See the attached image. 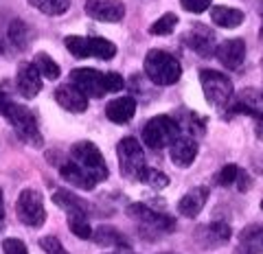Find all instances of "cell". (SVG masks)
<instances>
[{"mask_svg": "<svg viewBox=\"0 0 263 254\" xmlns=\"http://www.w3.org/2000/svg\"><path fill=\"white\" fill-rule=\"evenodd\" d=\"M3 250H5V254H29L27 243L20 241V239H13V237L3 241Z\"/></svg>", "mask_w": 263, "mask_h": 254, "instance_id": "cell-36", "label": "cell"}, {"mask_svg": "<svg viewBox=\"0 0 263 254\" xmlns=\"http://www.w3.org/2000/svg\"><path fill=\"white\" fill-rule=\"evenodd\" d=\"M15 86H18V92L24 99H33V96L40 94L42 90V75L35 64L24 62L18 66V75H15Z\"/></svg>", "mask_w": 263, "mask_h": 254, "instance_id": "cell-11", "label": "cell"}, {"mask_svg": "<svg viewBox=\"0 0 263 254\" xmlns=\"http://www.w3.org/2000/svg\"><path fill=\"white\" fill-rule=\"evenodd\" d=\"M68 228L79 239H92V228L88 224V212H70L68 215Z\"/></svg>", "mask_w": 263, "mask_h": 254, "instance_id": "cell-25", "label": "cell"}, {"mask_svg": "<svg viewBox=\"0 0 263 254\" xmlns=\"http://www.w3.org/2000/svg\"><path fill=\"white\" fill-rule=\"evenodd\" d=\"M103 81H105V92H119L125 86V81L119 72H105L103 75Z\"/></svg>", "mask_w": 263, "mask_h": 254, "instance_id": "cell-35", "label": "cell"}, {"mask_svg": "<svg viewBox=\"0 0 263 254\" xmlns=\"http://www.w3.org/2000/svg\"><path fill=\"white\" fill-rule=\"evenodd\" d=\"M206 200H209V188H204V186L191 188V191L180 198L178 212L184 217H197L202 212V208L206 206Z\"/></svg>", "mask_w": 263, "mask_h": 254, "instance_id": "cell-16", "label": "cell"}, {"mask_svg": "<svg viewBox=\"0 0 263 254\" xmlns=\"http://www.w3.org/2000/svg\"><path fill=\"white\" fill-rule=\"evenodd\" d=\"M117 155H119V167H121V173L125 175L127 180H134V182H143L145 178V171L149 169L145 162V153H143V147L136 138H123L117 147Z\"/></svg>", "mask_w": 263, "mask_h": 254, "instance_id": "cell-2", "label": "cell"}, {"mask_svg": "<svg viewBox=\"0 0 263 254\" xmlns=\"http://www.w3.org/2000/svg\"><path fill=\"white\" fill-rule=\"evenodd\" d=\"M53 202L60 208H64L66 212H88V206L84 200H79L77 195H72L70 191H55L53 193Z\"/></svg>", "mask_w": 263, "mask_h": 254, "instance_id": "cell-22", "label": "cell"}, {"mask_svg": "<svg viewBox=\"0 0 263 254\" xmlns=\"http://www.w3.org/2000/svg\"><path fill=\"white\" fill-rule=\"evenodd\" d=\"M180 3H182L184 9L191 11V13H202L211 7V0H180Z\"/></svg>", "mask_w": 263, "mask_h": 254, "instance_id": "cell-37", "label": "cell"}, {"mask_svg": "<svg viewBox=\"0 0 263 254\" xmlns=\"http://www.w3.org/2000/svg\"><path fill=\"white\" fill-rule=\"evenodd\" d=\"M127 215L134 217L136 221H141L145 226H149L152 230H158V232H169L176 228V221L171 217L152 210L149 206H145V204H132V206H127Z\"/></svg>", "mask_w": 263, "mask_h": 254, "instance_id": "cell-9", "label": "cell"}, {"mask_svg": "<svg viewBox=\"0 0 263 254\" xmlns=\"http://www.w3.org/2000/svg\"><path fill=\"white\" fill-rule=\"evenodd\" d=\"M5 217V204H3V193H0V221Z\"/></svg>", "mask_w": 263, "mask_h": 254, "instance_id": "cell-41", "label": "cell"}, {"mask_svg": "<svg viewBox=\"0 0 263 254\" xmlns=\"http://www.w3.org/2000/svg\"><path fill=\"white\" fill-rule=\"evenodd\" d=\"M215 57L219 60V64L228 70H237L246 60V42L239 37L235 40H226L215 48Z\"/></svg>", "mask_w": 263, "mask_h": 254, "instance_id": "cell-12", "label": "cell"}, {"mask_svg": "<svg viewBox=\"0 0 263 254\" xmlns=\"http://www.w3.org/2000/svg\"><path fill=\"white\" fill-rule=\"evenodd\" d=\"M176 24H178V15L176 13H164L162 18H158L149 27V33L152 35H169L171 31L176 29Z\"/></svg>", "mask_w": 263, "mask_h": 254, "instance_id": "cell-30", "label": "cell"}, {"mask_svg": "<svg viewBox=\"0 0 263 254\" xmlns=\"http://www.w3.org/2000/svg\"><path fill=\"white\" fill-rule=\"evenodd\" d=\"M7 35H9V42L22 51V48H27L29 42H31V29L24 24L22 20H13L9 24V31H7Z\"/></svg>", "mask_w": 263, "mask_h": 254, "instance_id": "cell-23", "label": "cell"}, {"mask_svg": "<svg viewBox=\"0 0 263 254\" xmlns=\"http://www.w3.org/2000/svg\"><path fill=\"white\" fill-rule=\"evenodd\" d=\"M121 254H134V252H129V250H125V252H121Z\"/></svg>", "mask_w": 263, "mask_h": 254, "instance_id": "cell-42", "label": "cell"}, {"mask_svg": "<svg viewBox=\"0 0 263 254\" xmlns=\"http://www.w3.org/2000/svg\"><path fill=\"white\" fill-rule=\"evenodd\" d=\"M90 53L97 60H112L117 55V46L105 37H90Z\"/></svg>", "mask_w": 263, "mask_h": 254, "instance_id": "cell-28", "label": "cell"}, {"mask_svg": "<svg viewBox=\"0 0 263 254\" xmlns=\"http://www.w3.org/2000/svg\"><path fill=\"white\" fill-rule=\"evenodd\" d=\"M134 114H136V101L132 96H119V99H114L105 105V116L112 123H117V125L129 123L134 119Z\"/></svg>", "mask_w": 263, "mask_h": 254, "instance_id": "cell-18", "label": "cell"}, {"mask_svg": "<svg viewBox=\"0 0 263 254\" xmlns=\"http://www.w3.org/2000/svg\"><path fill=\"white\" fill-rule=\"evenodd\" d=\"M143 68L145 75L156 86H174L182 75V66H180L176 57L167 51H158V48H154L145 55Z\"/></svg>", "mask_w": 263, "mask_h": 254, "instance_id": "cell-1", "label": "cell"}, {"mask_svg": "<svg viewBox=\"0 0 263 254\" xmlns=\"http://www.w3.org/2000/svg\"><path fill=\"white\" fill-rule=\"evenodd\" d=\"M70 84H75L86 96H92V99H101L105 94L103 72L95 68H75L70 72Z\"/></svg>", "mask_w": 263, "mask_h": 254, "instance_id": "cell-8", "label": "cell"}, {"mask_svg": "<svg viewBox=\"0 0 263 254\" xmlns=\"http://www.w3.org/2000/svg\"><path fill=\"white\" fill-rule=\"evenodd\" d=\"M254 134H257L259 141H263V114L257 116V125H254Z\"/></svg>", "mask_w": 263, "mask_h": 254, "instance_id": "cell-39", "label": "cell"}, {"mask_svg": "<svg viewBox=\"0 0 263 254\" xmlns=\"http://www.w3.org/2000/svg\"><path fill=\"white\" fill-rule=\"evenodd\" d=\"M60 173H62V178L66 180V182H70L72 186L81 188V191H92V188L97 186V180L90 175L84 167H79L75 160L64 162V165L60 167Z\"/></svg>", "mask_w": 263, "mask_h": 254, "instance_id": "cell-17", "label": "cell"}, {"mask_svg": "<svg viewBox=\"0 0 263 254\" xmlns=\"http://www.w3.org/2000/svg\"><path fill=\"white\" fill-rule=\"evenodd\" d=\"M259 252H263V228L250 226L239 237L237 254H259Z\"/></svg>", "mask_w": 263, "mask_h": 254, "instance_id": "cell-21", "label": "cell"}, {"mask_svg": "<svg viewBox=\"0 0 263 254\" xmlns=\"http://www.w3.org/2000/svg\"><path fill=\"white\" fill-rule=\"evenodd\" d=\"M0 53H3V42H0Z\"/></svg>", "mask_w": 263, "mask_h": 254, "instance_id": "cell-43", "label": "cell"}, {"mask_svg": "<svg viewBox=\"0 0 263 254\" xmlns=\"http://www.w3.org/2000/svg\"><path fill=\"white\" fill-rule=\"evenodd\" d=\"M29 5L46 15H62L68 11L70 0H29Z\"/></svg>", "mask_w": 263, "mask_h": 254, "instance_id": "cell-26", "label": "cell"}, {"mask_svg": "<svg viewBox=\"0 0 263 254\" xmlns=\"http://www.w3.org/2000/svg\"><path fill=\"white\" fill-rule=\"evenodd\" d=\"M171 149V162H174L176 167H191L193 160L197 158V143L193 136H178L174 143L169 145Z\"/></svg>", "mask_w": 263, "mask_h": 254, "instance_id": "cell-15", "label": "cell"}, {"mask_svg": "<svg viewBox=\"0 0 263 254\" xmlns=\"http://www.w3.org/2000/svg\"><path fill=\"white\" fill-rule=\"evenodd\" d=\"M70 158L77 162L79 167H84L90 175H92L97 182H101V180L108 178V165H105L101 151L97 149L95 143L90 141H79L70 147Z\"/></svg>", "mask_w": 263, "mask_h": 254, "instance_id": "cell-5", "label": "cell"}, {"mask_svg": "<svg viewBox=\"0 0 263 254\" xmlns=\"http://www.w3.org/2000/svg\"><path fill=\"white\" fill-rule=\"evenodd\" d=\"M33 64L37 66L40 75L46 77V79H51V81H55L57 77L62 75L60 66H57V62L53 60L51 55H46V53H37V55H35V62H33Z\"/></svg>", "mask_w": 263, "mask_h": 254, "instance_id": "cell-27", "label": "cell"}, {"mask_svg": "<svg viewBox=\"0 0 263 254\" xmlns=\"http://www.w3.org/2000/svg\"><path fill=\"white\" fill-rule=\"evenodd\" d=\"M15 215L29 228H40L46 221V208L42 195L33 188H24L15 202Z\"/></svg>", "mask_w": 263, "mask_h": 254, "instance_id": "cell-7", "label": "cell"}, {"mask_svg": "<svg viewBox=\"0 0 263 254\" xmlns=\"http://www.w3.org/2000/svg\"><path fill=\"white\" fill-rule=\"evenodd\" d=\"M3 116L11 123L15 134H18L24 143H29L33 147H42V134H40L37 121H35V116H33V112L29 108L9 101L7 103V108H5V112H3Z\"/></svg>", "mask_w": 263, "mask_h": 254, "instance_id": "cell-3", "label": "cell"}, {"mask_svg": "<svg viewBox=\"0 0 263 254\" xmlns=\"http://www.w3.org/2000/svg\"><path fill=\"white\" fill-rule=\"evenodd\" d=\"M180 136V123L171 116H154L143 127V143L152 149H164Z\"/></svg>", "mask_w": 263, "mask_h": 254, "instance_id": "cell-4", "label": "cell"}, {"mask_svg": "<svg viewBox=\"0 0 263 254\" xmlns=\"http://www.w3.org/2000/svg\"><path fill=\"white\" fill-rule=\"evenodd\" d=\"M211 20L221 29H237L243 22V11L235 7H211Z\"/></svg>", "mask_w": 263, "mask_h": 254, "instance_id": "cell-20", "label": "cell"}, {"mask_svg": "<svg viewBox=\"0 0 263 254\" xmlns=\"http://www.w3.org/2000/svg\"><path fill=\"white\" fill-rule=\"evenodd\" d=\"M64 44H66V48H68V53L79 57V60H84V57H92V53H90V37L68 35L64 40Z\"/></svg>", "mask_w": 263, "mask_h": 254, "instance_id": "cell-29", "label": "cell"}, {"mask_svg": "<svg viewBox=\"0 0 263 254\" xmlns=\"http://www.w3.org/2000/svg\"><path fill=\"white\" fill-rule=\"evenodd\" d=\"M9 101H11L9 96H7V94L3 92V90H0V114L5 112V108H7V103H9Z\"/></svg>", "mask_w": 263, "mask_h": 254, "instance_id": "cell-40", "label": "cell"}, {"mask_svg": "<svg viewBox=\"0 0 263 254\" xmlns=\"http://www.w3.org/2000/svg\"><path fill=\"white\" fill-rule=\"evenodd\" d=\"M237 175H239V167H237V165H226L224 169L219 171L217 182H219L221 186H230V184L237 182Z\"/></svg>", "mask_w": 263, "mask_h": 254, "instance_id": "cell-33", "label": "cell"}, {"mask_svg": "<svg viewBox=\"0 0 263 254\" xmlns=\"http://www.w3.org/2000/svg\"><path fill=\"white\" fill-rule=\"evenodd\" d=\"M184 42H186L189 48H193V51L197 55H202V57H209V55L215 53V37H213L211 31L204 29V27L191 29L184 35Z\"/></svg>", "mask_w": 263, "mask_h": 254, "instance_id": "cell-19", "label": "cell"}, {"mask_svg": "<svg viewBox=\"0 0 263 254\" xmlns=\"http://www.w3.org/2000/svg\"><path fill=\"white\" fill-rule=\"evenodd\" d=\"M40 248H42L46 254H68L57 237H44V239H40Z\"/></svg>", "mask_w": 263, "mask_h": 254, "instance_id": "cell-34", "label": "cell"}, {"mask_svg": "<svg viewBox=\"0 0 263 254\" xmlns=\"http://www.w3.org/2000/svg\"><path fill=\"white\" fill-rule=\"evenodd\" d=\"M143 184H149L152 188H164V186H169V178L164 175L162 171L147 169L145 171V178H143Z\"/></svg>", "mask_w": 263, "mask_h": 254, "instance_id": "cell-32", "label": "cell"}, {"mask_svg": "<svg viewBox=\"0 0 263 254\" xmlns=\"http://www.w3.org/2000/svg\"><path fill=\"white\" fill-rule=\"evenodd\" d=\"M206 232H209V241H206L209 245H219L230 239V226L226 224H211Z\"/></svg>", "mask_w": 263, "mask_h": 254, "instance_id": "cell-31", "label": "cell"}, {"mask_svg": "<svg viewBox=\"0 0 263 254\" xmlns=\"http://www.w3.org/2000/svg\"><path fill=\"white\" fill-rule=\"evenodd\" d=\"M248 184H250V178L246 175L243 171H239V175H237V188H239V191H246Z\"/></svg>", "mask_w": 263, "mask_h": 254, "instance_id": "cell-38", "label": "cell"}, {"mask_svg": "<svg viewBox=\"0 0 263 254\" xmlns=\"http://www.w3.org/2000/svg\"><path fill=\"white\" fill-rule=\"evenodd\" d=\"M92 239L99 245H125V237H123L117 228L112 226H99L97 230H92Z\"/></svg>", "mask_w": 263, "mask_h": 254, "instance_id": "cell-24", "label": "cell"}, {"mask_svg": "<svg viewBox=\"0 0 263 254\" xmlns=\"http://www.w3.org/2000/svg\"><path fill=\"white\" fill-rule=\"evenodd\" d=\"M200 84H202L204 96H206L209 103L221 108V105H228L233 101V81H230L224 72L204 68L200 72Z\"/></svg>", "mask_w": 263, "mask_h": 254, "instance_id": "cell-6", "label": "cell"}, {"mask_svg": "<svg viewBox=\"0 0 263 254\" xmlns=\"http://www.w3.org/2000/svg\"><path fill=\"white\" fill-rule=\"evenodd\" d=\"M55 101L62 105L66 112L81 114L88 110V96L81 92L75 84H64L55 90Z\"/></svg>", "mask_w": 263, "mask_h": 254, "instance_id": "cell-14", "label": "cell"}, {"mask_svg": "<svg viewBox=\"0 0 263 254\" xmlns=\"http://www.w3.org/2000/svg\"><path fill=\"white\" fill-rule=\"evenodd\" d=\"M261 208H263V202H261Z\"/></svg>", "mask_w": 263, "mask_h": 254, "instance_id": "cell-44", "label": "cell"}, {"mask_svg": "<svg viewBox=\"0 0 263 254\" xmlns=\"http://www.w3.org/2000/svg\"><path fill=\"white\" fill-rule=\"evenodd\" d=\"M86 13L99 22H121L125 15V5L121 0H88Z\"/></svg>", "mask_w": 263, "mask_h": 254, "instance_id": "cell-10", "label": "cell"}, {"mask_svg": "<svg viewBox=\"0 0 263 254\" xmlns=\"http://www.w3.org/2000/svg\"><path fill=\"white\" fill-rule=\"evenodd\" d=\"M228 105H230V112L248 114V116L257 119L259 114H263V90H254V88L241 90Z\"/></svg>", "mask_w": 263, "mask_h": 254, "instance_id": "cell-13", "label": "cell"}]
</instances>
